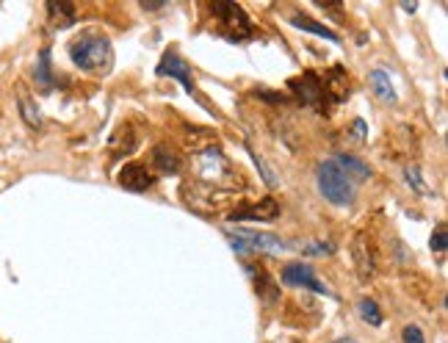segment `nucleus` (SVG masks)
Listing matches in <instances>:
<instances>
[{
	"mask_svg": "<svg viewBox=\"0 0 448 343\" xmlns=\"http://www.w3.org/2000/svg\"><path fill=\"white\" fill-rule=\"evenodd\" d=\"M69 58L75 66L92 73V75H108L114 66V47L111 39L97 31H84L69 42Z\"/></svg>",
	"mask_w": 448,
	"mask_h": 343,
	"instance_id": "nucleus-1",
	"label": "nucleus"
},
{
	"mask_svg": "<svg viewBox=\"0 0 448 343\" xmlns=\"http://www.w3.org/2000/svg\"><path fill=\"white\" fill-rule=\"evenodd\" d=\"M208 12L213 14L216 25H219V34L230 42H247L255 36V25L252 20L247 17V12L236 3H210Z\"/></svg>",
	"mask_w": 448,
	"mask_h": 343,
	"instance_id": "nucleus-2",
	"label": "nucleus"
},
{
	"mask_svg": "<svg viewBox=\"0 0 448 343\" xmlns=\"http://www.w3.org/2000/svg\"><path fill=\"white\" fill-rule=\"evenodd\" d=\"M319 191L332 205H349L354 199V180L335 161H324L319 164Z\"/></svg>",
	"mask_w": 448,
	"mask_h": 343,
	"instance_id": "nucleus-3",
	"label": "nucleus"
},
{
	"mask_svg": "<svg viewBox=\"0 0 448 343\" xmlns=\"http://www.w3.org/2000/svg\"><path fill=\"white\" fill-rule=\"evenodd\" d=\"M230 241H233V249L236 252H282L285 249V241L271 236V233H255V230H227Z\"/></svg>",
	"mask_w": 448,
	"mask_h": 343,
	"instance_id": "nucleus-4",
	"label": "nucleus"
},
{
	"mask_svg": "<svg viewBox=\"0 0 448 343\" xmlns=\"http://www.w3.org/2000/svg\"><path fill=\"white\" fill-rule=\"evenodd\" d=\"M282 283L285 285H293V288H305V291H313V294H324V296H335L319 277L316 271L308 266V263H288L282 268Z\"/></svg>",
	"mask_w": 448,
	"mask_h": 343,
	"instance_id": "nucleus-5",
	"label": "nucleus"
},
{
	"mask_svg": "<svg viewBox=\"0 0 448 343\" xmlns=\"http://www.w3.org/2000/svg\"><path fill=\"white\" fill-rule=\"evenodd\" d=\"M158 75H169V78H177L183 86H186V92L188 94H194L197 100H199V94H197V86H194V78H191V66L175 53V50H169V53H164V58L158 61Z\"/></svg>",
	"mask_w": 448,
	"mask_h": 343,
	"instance_id": "nucleus-6",
	"label": "nucleus"
},
{
	"mask_svg": "<svg viewBox=\"0 0 448 343\" xmlns=\"http://www.w3.org/2000/svg\"><path fill=\"white\" fill-rule=\"evenodd\" d=\"M116 177H119V186L127 188V191H147L155 183V175L141 164H125Z\"/></svg>",
	"mask_w": 448,
	"mask_h": 343,
	"instance_id": "nucleus-7",
	"label": "nucleus"
},
{
	"mask_svg": "<svg viewBox=\"0 0 448 343\" xmlns=\"http://www.w3.org/2000/svg\"><path fill=\"white\" fill-rule=\"evenodd\" d=\"M290 89H296L299 100H302L305 105L324 108V89H321V81L313 73H305L302 78H293L290 81Z\"/></svg>",
	"mask_w": 448,
	"mask_h": 343,
	"instance_id": "nucleus-8",
	"label": "nucleus"
},
{
	"mask_svg": "<svg viewBox=\"0 0 448 343\" xmlns=\"http://www.w3.org/2000/svg\"><path fill=\"white\" fill-rule=\"evenodd\" d=\"M277 216H279V205H277L271 196H266V199H260L258 205H247V208L233 211V214H230V222H244V219L271 222V219H277Z\"/></svg>",
	"mask_w": 448,
	"mask_h": 343,
	"instance_id": "nucleus-9",
	"label": "nucleus"
},
{
	"mask_svg": "<svg viewBox=\"0 0 448 343\" xmlns=\"http://www.w3.org/2000/svg\"><path fill=\"white\" fill-rule=\"evenodd\" d=\"M351 255H354V266H357V274L362 280H368L373 274V252H371V244H368V233H357L354 241H351Z\"/></svg>",
	"mask_w": 448,
	"mask_h": 343,
	"instance_id": "nucleus-10",
	"label": "nucleus"
},
{
	"mask_svg": "<svg viewBox=\"0 0 448 343\" xmlns=\"http://www.w3.org/2000/svg\"><path fill=\"white\" fill-rule=\"evenodd\" d=\"M321 89H324V97L327 92L332 94V100H343L349 94V78H346V70L343 66H332L329 75L321 81Z\"/></svg>",
	"mask_w": 448,
	"mask_h": 343,
	"instance_id": "nucleus-11",
	"label": "nucleus"
},
{
	"mask_svg": "<svg viewBox=\"0 0 448 343\" xmlns=\"http://www.w3.org/2000/svg\"><path fill=\"white\" fill-rule=\"evenodd\" d=\"M108 150L111 155H127L136 150V136H133V127L130 125H122L108 142Z\"/></svg>",
	"mask_w": 448,
	"mask_h": 343,
	"instance_id": "nucleus-12",
	"label": "nucleus"
},
{
	"mask_svg": "<svg viewBox=\"0 0 448 343\" xmlns=\"http://www.w3.org/2000/svg\"><path fill=\"white\" fill-rule=\"evenodd\" d=\"M153 166H155L158 172H164V175H175V172L180 169V158H177V153L169 150L166 144H158V147L153 150Z\"/></svg>",
	"mask_w": 448,
	"mask_h": 343,
	"instance_id": "nucleus-13",
	"label": "nucleus"
},
{
	"mask_svg": "<svg viewBox=\"0 0 448 343\" xmlns=\"http://www.w3.org/2000/svg\"><path fill=\"white\" fill-rule=\"evenodd\" d=\"M290 25H296L299 31H308V34L324 36V39H329V42H338V34H335V31H329L327 25H321V23H316V20L305 17V14H293V17H290Z\"/></svg>",
	"mask_w": 448,
	"mask_h": 343,
	"instance_id": "nucleus-14",
	"label": "nucleus"
},
{
	"mask_svg": "<svg viewBox=\"0 0 448 343\" xmlns=\"http://www.w3.org/2000/svg\"><path fill=\"white\" fill-rule=\"evenodd\" d=\"M371 86H373V92H377L379 100H385V103H396V89H393L390 75H388L385 70H373V73H371Z\"/></svg>",
	"mask_w": 448,
	"mask_h": 343,
	"instance_id": "nucleus-15",
	"label": "nucleus"
},
{
	"mask_svg": "<svg viewBox=\"0 0 448 343\" xmlns=\"http://www.w3.org/2000/svg\"><path fill=\"white\" fill-rule=\"evenodd\" d=\"M47 17L55 28H69L75 23V6L72 3H47Z\"/></svg>",
	"mask_w": 448,
	"mask_h": 343,
	"instance_id": "nucleus-16",
	"label": "nucleus"
},
{
	"mask_svg": "<svg viewBox=\"0 0 448 343\" xmlns=\"http://www.w3.org/2000/svg\"><path fill=\"white\" fill-rule=\"evenodd\" d=\"M255 291H258V296H260L263 302H277V299H279V291H277L274 280L269 277L263 268L255 274Z\"/></svg>",
	"mask_w": 448,
	"mask_h": 343,
	"instance_id": "nucleus-17",
	"label": "nucleus"
},
{
	"mask_svg": "<svg viewBox=\"0 0 448 343\" xmlns=\"http://www.w3.org/2000/svg\"><path fill=\"white\" fill-rule=\"evenodd\" d=\"M335 164H338V166H340L351 180H354V177H368V175H371V169H368L365 164H360L354 155H338Z\"/></svg>",
	"mask_w": 448,
	"mask_h": 343,
	"instance_id": "nucleus-18",
	"label": "nucleus"
},
{
	"mask_svg": "<svg viewBox=\"0 0 448 343\" xmlns=\"http://www.w3.org/2000/svg\"><path fill=\"white\" fill-rule=\"evenodd\" d=\"M36 84L42 89H50L53 86V73H50V50H42L39 53V64H36Z\"/></svg>",
	"mask_w": 448,
	"mask_h": 343,
	"instance_id": "nucleus-19",
	"label": "nucleus"
},
{
	"mask_svg": "<svg viewBox=\"0 0 448 343\" xmlns=\"http://www.w3.org/2000/svg\"><path fill=\"white\" fill-rule=\"evenodd\" d=\"M357 310H360V318H362V321H368L371 327H379V324H382V313H379V305L373 302V299H360Z\"/></svg>",
	"mask_w": 448,
	"mask_h": 343,
	"instance_id": "nucleus-20",
	"label": "nucleus"
},
{
	"mask_svg": "<svg viewBox=\"0 0 448 343\" xmlns=\"http://www.w3.org/2000/svg\"><path fill=\"white\" fill-rule=\"evenodd\" d=\"M20 114H23V119H25L31 127H42V114H39L36 103H34L28 94H20Z\"/></svg>",
	"mask_w": 448,
	"mask_h": 343,
	"instance_id": "nucleus-21",
	"label": "nucleus"
},
{
	"mask_svg": "<svg viewBox=\"0 0 448 343\" xmlns=\"http://www.w3.org/2000/svg\"><path fill=\"white\" fill-rule=\"evenodd\" d=\"M445 246H448V230H445V225H437V230L432 233V249L445 252Z\"/></svg>",
	"mask_w": 448,
	"mask_h": 343,
	"instance_id": "nucleus-22",
	"label": "nucleus"
},
{
	"mask_svg": "<svg viewBox=\"0 0 448 343\" xmlns=\"http://www.w3.org/2000/svg\"><path fill=\"white\" fill-rule=\"evenodd\" d=\"M407 180H410V186L412 188H418L421 194H432V188L421 180V172H418V166H407Z\"/></svg>",
	"mask_w": 448,
	"mask_h": 343,
	"instance_id": "nucleus-23",
	"label": "nucleus"
},
{
	"mask_svg": "<svg viewBox=\"0 0 448 343\" xmlns=\"http://www.w3.org/2000/svg\"><path fill=\"white\" fill-rule=\"evenodd\" d=\"M252 158H255V166H258V169H260V172H263V180H266V183H269V186H277V183H279V180H277V175H274V172H271V169H269V164H266V161H263V158H260V155H258V153H252Z\"/></svg>",
	"mask_w": 448,
	"mask_h": 343,
	"instance_id": "nucleus-24",
	"label": "nucleus"
},
{
	"mask_svg": "<svg viewBox=\"0 0 448 343\" xmlns=\"http://www.w3.org/2000/svg\"><path fill=\"white\" fill-rule=\"evenodd\" d=\"M401 338H404V343H426V340H423V332H421V327H415V324H407Z\"/></svg>",
	"mask_w": 448,
	"mask_h": 343,
	"instance_id": "nucleus-25",
	"label": "nucleus"
},
{
	"mask_svg": "<svg viewBox=\"0 0 448 343\" xmlns=\"http://www.w3.org/2000/svg\"><path fill=\"white\" fill-rule=\"evenodd\" d=\"M302 252L305 255H329L332 252V244H321V241H316V244H308V246H302Z\"/></svg>",
	"mask_w": 448,
	"mask_h": 343,
	"instance_id": "nucleus-26",
	"label": "nucleus"
},
{
	"mask_svg": "<svg viewBox=\"0 0 448 343\" xmlns=\"http://www.w3.org/2000/svg\"><path fill=\"white\" fill-rule=\"evenodd\" d=\"M351 130H354V139H357V142H360V139H362V136L368 133V127H365V122H362V119H357Z\"/></svg>",
	"mask_w": 448,
	"mask_h": 343,
	"instance_id": "nucleus-27",
	"label": "nucleus"
},
{
	"mask_svg": "<svg viewBox=\"0 0 448 343\" xmlns=\"http://www.w3.org/2000/svg\"><path fill=\"white\" fill-rule=\"evenodd\" d=\"M164 3H166V0H144L141 6H144V9H161Z\"/></svg>",
	"mask_w": 448,
	"mask_h": 343,
	"instance_id": "nucleus-28",
	"label": "nucleus"
},
{
	"mask_svg": "<svg viewBox=\"0 0 448 343\" xmlns=\"http://www.w3.org/2000/svg\"><path fill=\"white\" fill-rule=\"evenodd\" d=\"M332 343H354L351 338H340V340H332Z\"/></svg>",
	"mask_w": 448,
	"mask_h": 343,
	"instance_id": "nucleus-29",
	"label": "nucleus"
}]
</instances>
